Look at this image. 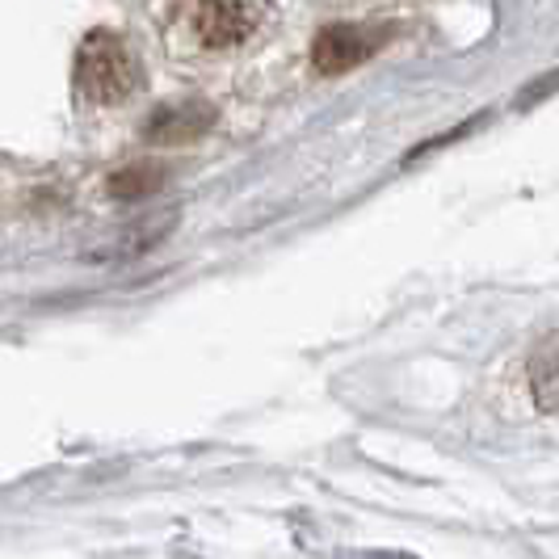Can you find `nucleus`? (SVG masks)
<instances>
[{
    "label": "nucleus",
    "instance_id": "1",
    "mask_svg": "<svg viewBox=\"0 0 559 559\" xmlns=\"http://www.w3.org/2000/svg\"><path fill=\"white\" fill-rule=\"evenodd\" d=\"M72 84H76V97L88 106H122L140 88V59L118 34L93 29L76 51Z\"/></svg>",
    "mask_w": 559,
    "mask_h": 559
},
{
    "label": "nucleus",
    "instance_id": "2",
    "mask_svg": "<svg viewBox=\"0 0 559 559\" xmlns=\"http://www.w3.org/2000/svg\"><path fill=\"white\" fill-rule=\"evenodd\" d=\"M181 26L206 51H231L249 43L270 17V0H177Z\"/></svg>",
    "mask_w": 559,
    "mask_h": 559
},
{
    "label": "nucleus",
    "instance_id": "3",
    "mask_svg": "<svg viewBox=\"0 0 559 559\" xmlns=\"http://www.w3.org/2000/svg\"><path fill=\"white\" fill-rule=\"evenodd\" d=\"M379 43H383V34H374L366 26H349V22L324 26L311 43V63L324 76H341V72H349V68H358V63L374 56Z\"/></svg>",
    "mask_w": 559,
    "mask_h": 559
},
{
    "label": "nucleus",
    "instance_id": "4",
    "mask_svg": "<svg viewBox=\"0 0 559 559\" xmlns=\"http://www.w3.org/2000/svg\"><path fill=\"white\" fill-rule=\"evenodd\" d=\"M211 127H215V106L198 102V97H186V102H173V106H160V110L152 114L143 122V135H147V143L177 147V143H194Z\"/></svg>",
    "mask_w": 559,
    "mask_h": 559
},
{
    "label": "nucleus",
    "instance_id": "5",
    "mask_svg": "<svg viewBox=\"0 0 559 559\" xmlns=\"http://www.w3.org/2000/svg\"><path fill=\"white\" fill-rule=\"evenodd\" d=\"M531 395L534 404L551 417L559 408V349H556V333L543 341V349L531 358Z\"/></svg>",
    "mask_w": 559,
    "mask_h": 559
},
{
    "label": "nucleus",
    "instance_id": "6",
    "mask_svg": "<svg viewBox=\"0 0 559 559\" xmlns=\"http://www.w3.org/2000/svg\"><path fill=\"white\" fill-rule=\"evenodd\" d=\"M160 186H165V168L160 165H127L110 177V194L122 198V202L156 194Z\"/></svg>",
    "mask_w": 559,
    "mask_h": 559
}]
</instances>
